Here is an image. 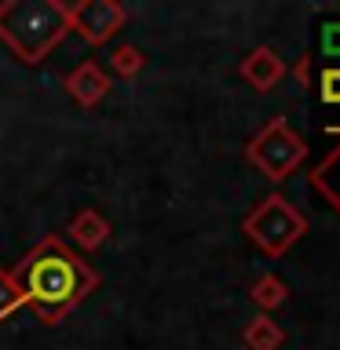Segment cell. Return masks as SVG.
I'll return each instance as SVG.
<instances>
[{
	"mask_svg": "<svg viewBox=\"0 0 340 350\" xmlns=\"http://www.w3.org/2000/svg\"><path fill=\"white\" fill-rule=\"evenodd\" d=\"M11 278L22 288V299L48 325H55L66 310H73L99 284V273L59 237H48L37 252H29Z\"/></svg>",
	"mask_w": 340,
	"mask_h": 350,
	"instance_id": "cell-1",
	"label": "cell"
},
{
	"mask_svg": "<svg viewBox=\"0 0 340 350\" xmlns=\"http://www.w3.org/2000/svg\"><path fill=\"white\" fill-rule=\"evenodd\" d=\"M70 29V11L55 0H4L0 4V40L22 62H40L62 33Z\"/></svg>",
	"mask_w": 340,
	"mask_h": 350,
	"instance_id": "cell-2",
	"label": "cell"
},
{
	"mask_svg": "<svg viewBox=\"0 0 340 350\" xmlns=\"http://www.w3.org/2000/svg\"><path fill=\"white\" fill-rule=\"evenodd\" d=\"M304 230L307 219L282 193H271L267 201H260V208L245 219V234L271 256H282L285 248H293V241H300Z\"/></svg>",
	"mask_w": 340,
	"mask_h": 350,
	"instance_id": "cell-3",
	"label": "cell"
},
{
	"mask_svg": "<svg viewBox=\"0 0 340 350\" xmlns=\"http://www.w3.org/2000/svg\"><path fill=\"white\" fill-rule=\"evenodd\" d=\"M304 153H307L304 139L293 135L289 124H285L282 117H274L271 124L249 142V161L256 164V168L267 172L271 179H285V175L304 161Z\"/></svg>",
	"mask_w": 340,
	"mask_h": 350,
	"instance_id": "cell-4",
	"label": "cell"
},
{
	"mask_svg": "<svg viewBox=\"0 0 340 350\" xmlns=\"http://www.w3.org/2000/svg\"><path fill=\"white\" fill-rule=\"evenodd\" d=\"M66 11H70V29H77L88 44H103L125 26V8L110 4V0H84Z\"/></svg>",
	"mask_w": 340,
	"mask_h": 350,
	"instance_id": "cell-5",
	"label": "cell"
},
{
	"mask_svg": "<svg viewBox=\"0 0 340 350\" xmlns=\"http://www.w3.org/2000/svg\"><path fill=\"white\" fill-rule=\"evenodd\" d=\"M282 73H285V66H282V59H278L271 48H256L245 62H241V77H245V81L256 88V92H267V88H274V84L282 81Z\"/></svg>",
	"mask_w": 340,
	"mask_h": 350,
	"instance_id": "cell-6",
	"label": "cell"
},
{
	"mask_svg": "<svg viewBox=\"0 0 340 350\" xmlns=\"http://www.w3.org/2000/svg\"><path fill=\"white\" fill-rule=\"evenodd\" d=\"M66 88H70V95L81 106H95L99 98L110 92V81H106V73L99 70L95 62H84V66H77V70H73V77L66 81Z\"/></svg>",
	"mask_w": 340,
	"mask_h": 350,
	"instance_id": "cell-7",
	"label": "cell"
},
{
	"mask_svg": "<svg viewBox=\"0 0 340 350\" xmlns=\"http://www.w3.org/2000/svg\"><path fill=\"white\" fill-rule=\"evenodd\" d=\"M311 183H315V190L322 193L326 201H329V204H333L337 212H340V146H337V150L329 153V157H326V161L315 168Z\"/></svg>",
	"mask_w": 340,
	"mask_h": 350,
	"instance_id": "cell-8",
	"label": "cell"
},
{
	"mask_svg": "<svg viewBox=\"0 0 340 350\" xmlns=\"http://www.w3.org/2000/svg\"><path fill=\"white\" fill-rule=\"evenodd\" d=\"M70 234H73L77 241H81L84 248H95V245H103V241H106V223L92 212V208H84V212L73 219Z\"/></svg>",
	"mask_w": 340,
	"mask_h": 350,
	"instance_id": "cell-9",
	"label": "cell"
},
{
	"mask_svg": "<svg viewBox=\"0 0 340 350\" xmlns=\"http://www.w3.org/2000/svg\"><path fill=\"white\" fill-rule=\"evenodd\" d=\"M282 339H285L282 328L274 321H267V317H252V325L245 328V343L252 350H278Z\"/></svg>",
	"mask_w": 340,
	"mask_h": 350,
	"instance_id": "cell-10",
	"label": "cell"
},
{
	"mask_svg": "<svg viewBox=\"0 0 340 350\" xmlns=\"http://www.w3.org/2000/svg\"><path fill=\"white\" fill-rule=\"evenodd\" d=\"M22 303H26V299H22V288L15 284V278L0 270V321H4L8 314H15Z\"/></svg>",
	"mask_w": 340,
	"mask_h": 350,
	"instance_id": "cell-11",
	"label": "cell"
},
{
	"mask_svg": "<svg viewBox=\"0 0 340 350\" xmlns=\"http://www.w3.org/2000/svg\"><path fill=\"white\" fill-rule=\"evenodd\" d=\"M252 299H256L260 306H278L285 299V284L278 278H260L256 288H252Z\"/></svg>",
	"mask_w": 340,
	"mask_h": 350,
	"instance_id": "cell-12",
	"label": "cell"
},
{
	"mask_svg": "<svg viewBox=\"0 0 340 350\" xmlns=\"http://www.w3.org/2000/svg\"><path fill=\"white\" fill-rule=\"evenodd\" d=\"M139 66H143V59H139L136 48H121V51L114 55V70H117V73H136Z\"/></svg>",
	"mask_w": 340,
	"mask_h": 350,
	"instance_id": "cell-13",
	"label": "cell"
},
{
	"mask_svg": "<svg viewBox=\"0 0 340 350\" xmlns=\"http://www.w3.org/2000/svg\"><path fill=\"white\" fill-rule=\"evenodd\" d=\"M322 98L326 103H340V70L322 73Z\"/></svg>",
	"mask_w": 340,
	"mask_h": 350,
	"instance_id": "cell-14",
	"label": "cell"
},
{
	"mask_svg": "<svg viewBox=\"0 0 340 350\" xmlns=\"http://www.w3.org/2000/svg\"><path fill=\"white\" fill-rule=\"evenodd\" d=\"M322 48L326 55H340V22H329L322 29Z\"/></svg>",
	"mask_w": 340,
	"mask_h": 350,
	"instance_id": "cell-15",
	"label": "cell"
},
{
	"mask_svg": "<svg viewBox=\"0 0 340 350\" xmlns=\"http://www.w3.org/2000/svg\"><path fill=\"white\" fill-rule=\"evenodd\" d=\"M293 73H296V81L304 84V81H307V59H300V62H296V70H293Z\"/></svg>",
	"mask_w": 340,
	"mask_h": 350,
	"instance_id": "cell-16",
	"label": "cell"
}]
</instances>
